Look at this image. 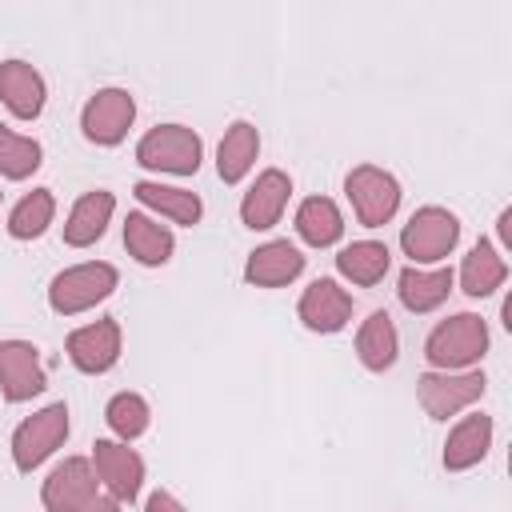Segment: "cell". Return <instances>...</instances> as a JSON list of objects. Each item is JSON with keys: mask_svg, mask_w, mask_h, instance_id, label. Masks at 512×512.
Instances as JSON below:
<instances>
[{"mask_svg": "<svg viewBox=\"0 0 512 512\" xmlns=\"http://www.w3.org/2000/svg\"><path fill=\"white\" fill-rule=\"evenodd\" d=\"M104 420H108V428L128 444V440H136V436L148 432L152 408H148V400H144L140 392H116V396L108 400V408H104Z\"/></svg>", "mask_w": 512, "mask_h": 512, "instance_id": "cell-29", "label": "cell"}, {"mask_svg": "<svg viewBox=\"0 0 512 512\" xmlns=\"http://www.w3.org/2000/svg\"><path fill=\"white\" fill-rule=\"evenodd\" d=\"M296 316L308 332H340L348 320H352V296L348 288H340L332 276H320L312 280L304 292H300V304H296Z\"/></svg>", "mask_w": 512, "mask_h": 512, "instance_id": "cell-12", "label": "cell"}, {"mask_svg": "<svg viewBox=\"0 0 512 512\" xmlns=\"http://www.w3.org/2000/svg\"><path fill=\"white\" fill-rule=\"evenodd\" d=\"M288 196H292L288 172L264 168V172L256 176V184L244 192V200H240V220H244V228L268 232L272 224H280V216H284V208H288Z\"/></svg>", "mask_w": 512, "mask_h": 512, "instance_id": "cell-14", "label": "cell"}, {"mask_svg": "<svg viewBox=\"0 0 512 512\" xmlns=\"http://www.w3.org/2000/svg\"><path fill=\"white\" fill-rule=\"evenodd\" d=\"M344 192L352 200V212L364 228H384L396 208H400V184L392 172L376 168V164H356L344 176Z\"/></svg>", "mask_w": 512, "mask_h": 512, "instance_id": "cell-6", "label": "cell"}, {"mask_svg": "<svg viewBox=\"0 0 512 512\" xmlns=\"http://www.w3.org/2000/svg\"><path fill=\"white\" fill-rule=\"evenodd\" d=\"M144 512H188L168 488H156L152 496H148V504H144Z\"/></svg>", "mask_w": 512, "mask_h": 512, "instance_id": "cell-30", "label": "cell"}, {"mask_svg": "<svg viewBox=\"0 0 512 512\" xmlns=\"http://www.w3.org/2000/svg\"><path fill=\"white\" fill-rule=\"evenodd\" d=\"M452 284H456V276H452V268H404L400 272V288H396V296H400V304L408 308V312H436L444 300H448V292H452Z\"/></svg>", "mask_w": 512, "mask_h": 512, "instance_id": "cell-22", "label": "cell"}, {"mask_svg": "<svg viewBox=\"0 0 512 512\" xmlns=\"http://www.w3.org/2000/svg\"><path fill=\"white\" fill-rule=\"evenodd\" d=\"M112 212H116V196H112V192H104V188L84 192V196L72 204L68 220H64V244H68V248H88V244H96V240L104 236Z\"/></svg>", "mask_w": 512, "mask_h": 512, "instance_id": "cell-19", "label": "cell"}, {"mask_svg": "<svg viewBox=\"0 0 512 512\" xmlns=\"http://www.w3.org/2000/svg\"><path fill=\"white\" fill-rule=\"evenodd\" d=\"M500 316H504V328L512 332V300H504V308H500Z\"/></svg>", "mask_w": 512, "mask_h": 512, "instance_id": "cell-33", "label": "cell"}, {"mask_svg": "<svg viewBox=\"0 0 512 512\" xmlns=\"http://www.w3.org/2000/svg\"><path fill=\"white\" fill-rule=\"evenodd\" d=\"M300 272H304V252L288 240H268V244L252 248L248 264H244V280L252 288H284Z\"/></svg>", "mask_w": 512, "mask_h": 512, "instance_id": "cell-15", "label": "cell"}, {"mask_svg": "<svg viewBox=\"0 0 512 512\" xmlns=\"http://www.w3.org/2000/svg\"><path fill=\"white\" fill-rule=\"evenodd\" d=\"M484 388H488V380H484L480 368H468V372H424L416 380L420 408L432 420H448V416L472 408L484 396Z\"/></svg>", "mask_w": 512, "mask_h": 512, "instance_id": "cell-7", "label": "cell"}, {"mask_svg": "<svg viewBox=\"0 0 512 512\" xmlns=\"http://www.w3.org/2000/svg\"><path fill=\"white\" fill-rule=\"evenodd\" d=\"M92 468L116 504H132L144 488V456L136 448H128L124 440H96L92 444Z\"/></svg>", "mask_w": 512, "mask_h": 512, "instance_id": "cell-9", "label": "cell"}, {"mask_svg": "<svg viewBox=\"0 0 512 512\" xmlns=\"http://www.w3.org/2000/svg\"><path fill=\"white\" fill-rule=\"evenodd\" d=\"M132 196H136L144 208H152L156 216H168L172 224H184V228L200 224V216H204L200 196H196V192H188V188H176V184L136 180V184H132Z\"/></svg>", "mask_w": 512, "mask_h": 512, "instance_id": "cell-21", "label": "cell"}, {"mask_svg": "<svg viewBox=\"0 0 512 512\" xmlns=\"http://www.w3.org/2000/svg\"><path fill=\"white\" fill-rule=\"evenodd\" d=\"M40 164H44V148L32 136H20L8 124H0V176L4 180H28Z\"/></svg>", "mask_w": 512, "mask_h": 512, "instance_id": "cell-28", "label": "cell"}, {"mask_svg": "<svg viewBox=\"0 0 512 512\" xmlns=\"http://www.w3.org/2000/svg\"><path fill=\"white\" fill-rule=\"evenodd\" d=\"M96 468L84 456H64L40 484V504L44 512H80L88 500H96Z\"/></svg>", "mask_w": 512, "mask_h": 512, "instance_id": "cell-10", "label": "cell"}, {"mask_svg": "<svg viewBox=\"0 0 512 512\" xmlns=\"http://www.w3.org/2000/svg\"><path fill=\"white\" fill-rule=\"evenodd\" d=\"M296 236L308 248H332L344 236V216L336 208V200L328 196H308L296 208Z\"/></svg>", "mask_w": 512, "mask_h": 512, "instance_id": "cell-26", "label": "cell"}, {"mask_svg": "<svg viewBox=\"0 0 512 512\" xmlns=\"http://www.w3.org/2000/svg\"><path fill=\"white\" fill-rule=\"evenodd\" d=\"M52 216H56V196H52V188H32V192L20 196L16 208L8 212V236H12V240H36V236L48 232Z\"/></svg>", "mask_w": 512, "mask_h": 512, "instance_id": "cell-27", "label": "cell"}, {"mask_svg": "<svg viewBox=\"0 0 512 512\" xmlns=\"http://www.w3.org/2000/svg\"><path fill=\"white\" fill-rule=\"evenodd\" d=\"M488 356V324L476 312H456L440 320L424 340V360L432 372H468Z\"/></svg>", "mask_w": 512, "mask_h": 512, "instance_id": "cell-1", "label": "cell"}, {"mask_svg": "<svg viewBox=\"0 0 512 512\" xmlns=\"http://www.w3.org/2000/svg\"><path fill=\"white\" fill-rule=\"evenodd\" d=\"M136 120V100L128 88H100L88 96L84 112H80V132L88 144H100V148H116L128 128Z\"/></svg>", "mask_w": 512, "mask_h": 512, "instance_id": "cell-8", "label": "cell"}, {"mask_svg": "<svg viewBox=\"0 0 512 512\" xmlns=\"http://www.w3.org/2000/svg\"><path fill=\"white\" fill-rule=\"evenodd\" d=\"M68 440V404L56 400V404H44L40 412L24 416L12 432V464L20 472H32L40 468L60 444Z\"/></svg>", "mask_w": 512, "mask_h": 512, "instance_id": "cell-4", "label": "cell"}, {"mask_svg": "<svg viewBox=\"0 0 512 512\" xmlns=\"http://www.w3.org/2000/svg\"><path fill=\"white\" fill-rule=\"evenodd\" d=\"M120 284V272L104 260H84V264H72L64 272L52 276L48 284V304L52 312L60 316H80L88 308H96L100 300H108Z\"/></svg>", "mask_w": 512, "mask_h": 512, "instance_id": "cell-3", "label": "cell"}, {"mask_svg": "<svg viewBox=\"0 0 512 512\" xmlns=\"http://www.w3.org/2000/svg\"><path fill=\"white\" fill-rule=\"evenodd\" d=\"M388 268H392V252H388V244H380V240H352L348 248L336 252V272H340L344 280L360 284V288L380 284V280L388 276Z\"/></svg>", "mask_w": 512, "mask_h": 512, "instance_id": "cell-25", "label": "cell"}, {"mask_svg": "<svg viewBox=\"0 0 512 512\" xmlns=\"http://www.w3.org/2000/svg\"><path fill=\"white\" fill-rule=\"evenodd\" d=\"M356 356L368 372H388L400 356V336L388 312H368V320L356 332Z\"/></svg>", "mask_w": 512, "mask_h": 512, "instance_id": "cell-24", "label": "cell"}, {"mask_svg": "<svg viewBox=\"0 0 512 512\" xmlns=\"http://www.w3.org/2000/svg\"><path fill=\"white\" fill-rule=\"evenodd\" d=\"M124 248H128V256H132L136 264L160 268V264L172 260L176 236H172V228H164L156 216H148V212H128V220H124Z\"/></svg>", "mask_w": 512, "mask_h": 512, "instance_id": "cell-18", "label": "cell"}, {"mask_svg": "<svg viewBox=\"0 0 512 512\" xmlns=\"http://www.w3.org/2000/svg\"><path fill=\"white\" fill-rule=\"evenodd\" d=\"M260 156V132L252 120H232L216 148V172L224 184H240Z\"/></svg>", "mask_w": 512, "mask_h": 512, "instance_id": "cell-20", "label": "cell"}, {"mask_svg": "<svg viewBox=\"0 0 512 512\" xmlns=\"http://www.w3.org/2000/svg\"><path fill=\"white\" fill-rule=\"evenodd\" d=\"M460 240V220L440 208V204H424L408 216V224L400 228V248L404 256H412V264H436L444 260Z\"/></svg>", "mask_w": 512, "mask_h": 512, "instance_id": "cell-5", "label": "cell"}, {"mask_svg": "<svg viewBox=\"0 0 512 512\" xmlns=\"http://www.w3.org/2000/svg\"><path fill=\"white\" fill-rule=\"evenodd\" d=\"M48 388L40 348L32 340H0V392L8 404H24Z\"/></svg>", "mask_w": 512, "mask_h": 512, "instance_id": "cell-11", "label": "cell"}, {"mask_svg": "<svg viewBox=\"0 0 512 512\" xmlns=\"http://www.w3.org/2000/svg\"><path fill=\"white\" fill-rule=\"evenodd\" d=\"M80 512H120V504H116L112 496H96V500H88Z\"/></svg>", "mask_w": 512, "mask_h": 512, "instance_id": "cell-32", "label": "cell"}, {"mask_svg": "<svg viewBox=\"0 0 512 512\" xmlns=\"http://www.w3.org/2000/svg\"><path fill=\"white\" fill-rule=\"evenodd\" d=\"M496 232H500V244H504V248H512V208H504V212H500Z\"/></svg>", "mask_w": 512, "mask_h": 512, "instance_id": "cell-31", "label": "cell"}, {"mask_svg": "<svg viewBox=\"0 0 512 512\" xmlns=\"http://www.w3.org/2000/svg\"><path fill=\"white\" fill-rule=\"evenodd\" d=\"M204 160V140L188 124H156L136 144V164L168 176H196Z\"/></svg>", "mask_w": 512, "mask_h": 512, "instance_id": "cell-2", "label": "cell"}, {"mask_svg": "<svg viewBox=\"0 0 512 512\" xmlns=\"http://www.w3.org/2000/svg\"><path fill=\"white\" fill-rule=\"evenodd\" d=\"M456 280H460V292L464 296L480 300V296H492L508 280V264H504V256H500V248L492 240H476L472 252L464 256Z\"/></svg>", "mask_w": 512, "mask_h": 512, "instance_id": "cell-23", "label": "cell"}, {"mask_svg": "<svg viewBox=\"0 0 512 512\" xmlns=\"http://www.w3.org/2000/svg\"><path fill=\"white\" fill-rule=\"evenodd\" d=\"M64 348L80 372L100 376V372L116 368V360H120V324L116 320H92L84 328H72Z\"/></svg>", "mask_w": 512, "mask_h": 512, "instance_id": "cell-13", "label": "cell"}, {"mask_svg": "<svg viewBox=\"0 0 512 512\" xmlns=\"http://www.w3.org/2000/svg\"><path fill=\"white\" fill-rule=\"evenodd\" d=\"M488 448H492V416L472 412V416L452 424V432L444 440V452H440V464L448 472H468L488 456Z\"/></svg>", "mask_w": 512, "mask_h": 512, "instance_id": "cell-17", "label": "cell"}, {"mask_svg": "<svg viewBox=\"0 0 512 512\" xmlns=\"http://www.w3.org/2000/svg\"><path fill=\"white\" fill-rule=\"evenodd\" d=\"M0 100L16 120H36L44 112V100H48L44 76L28 60H16V56L4 60L0 64Z\"/></svg>", "mask_w": 512, "mask_h": 512, "instance_id": "cell-16", "label": "cell"}]
</instances>
